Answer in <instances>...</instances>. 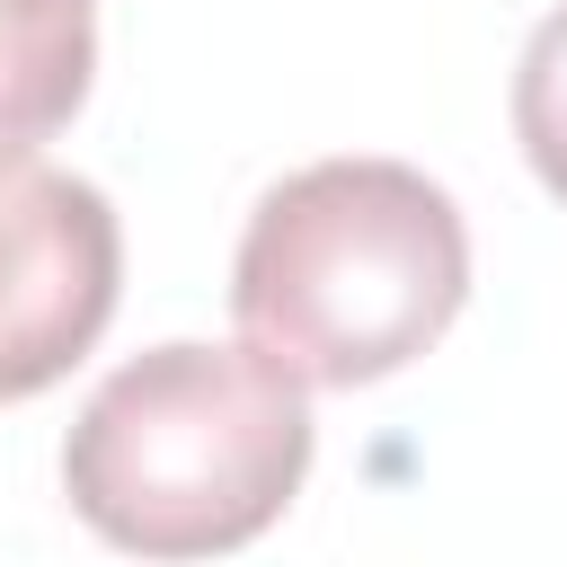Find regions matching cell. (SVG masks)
<instances>
[{
  "label": "cell",
  "mask_w": 567,
  "mask_h": 567,
  "mask_svg": "<svg viewBox=\"0 0 567 567\" xmlns=\"http://www.w3.org/2000/svg\"><path fill=\"white\" fill-rule=\"evenodd\" d=\"M514 142L540 168V186L567 204V9H549L514 62Z\"/></svg>",
  "instance_id": "5b68a950"
},
{
  "label": "cell",
  "mask_w": 567,
  "mask_h": 567,
  "mask_svg": "<svg viewBox=\"0 0 567 567\" xmlns=\"http://www.w3.org/2000/svg\"><path fill=\"white\" fill-rule=\"evenodd\" d=\"M310 478V399L284 363L239 346H151L115 363L71 443V514L142 558H213L257 540Z\"/></svg>",
  "instance_id": "7a4b0ae2"
},
{
  "label": "cell",
  "mask_w": 567,
  "mask_h": 567,
  "mask_svg": "<svg viewBox=\"0 0 567 567\" xmlns=\"http://www.w3.org/2000/svg\"><path fill=\"white\" fill-rule=\"evenodd\" d=\"M124 292V230L115 204L27 159H0V399L53 390L115 319Z\"/></svg>",
  "instance_id": "3957f363"
},
{
  "label": "cell",
  "mask_w": 567,
  "mask_h": 567,
  "mask_svg": "<svg viewBox=\"0 0 567 567\" xmlns=\"http://www.w3.org/2000/svg\"><path fill=\"white\" fill-rule=\"evenodd\" d=\"M470 301L461 204L408 159H310L257 195L230 257L239 337L301 390L416 363Z\"/></svg>",
  "instance_id": "6da1fadb"
},
{
  "label": "cell",
  "mask_w": 567,
  "mask_h": 567,
  "mask_svg": "<svg viewBox=\"0 0 567 567\" xmlns=\"http://www.w3.org/2000/svg\"><path fill=\"white\" fill-rule=\"evenodd\" d=\"M97 71V18L89 0H0V159H27L53 142Z\"/></svg>",
  "instance_id": "277c9868"
}]
</instances>
